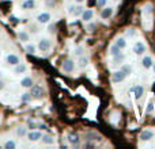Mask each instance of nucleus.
<instances>
[{"mask_svg": "<svg viewBox=\"0 0 155 149\" xmlns=\"http://www.w3.org/2000/svg\"><path fill=\"white\" fill-rule=\"evenodd\" d=\"M52 48V41L49 38H41L38 41V45H37V49L40 52H49Z\"/></svg>", "mask_w": 155, "mask_h": 149, "instance_id": "nucleus-1", "label": "nucleus"}, {"mask_svg": "<svg viewBox=\"0 0 155 149\" xmlns=\"http://www.w3.org/2000/svg\"><path fill=\"white\" fill-rule=\"evenodd\" d=\"M30 94H31V98L41 99L44 96V88H42V85L33 84L31 87H30Z\"/></svg>", "mask_w": 155, "mask_h": 149, "instance_id": "nucleus-2", "label": "nucleus"}, {"mask_svg": "<svg viewBox=\"0 0 155 149\" xmlns=\"http://www.w3.org/2000/svg\"><path fill=\"white\" fill-rule=\"evenodd\" d=\"M61 69H63V72H65V73L74 72V69H75V61L71 59L64 60V62H63V65H61Z\"/></svg>", "mask_w": 155, "mask_h": 149, "instance_id": "nucleus-3", "label": "nucleus"}, {"mask_svg": "<svg viewBox=\"0 0 155 149\" xmlns=\"http://www.w3.org/2000/svg\"><path fill=\"white\" fill-rule=\"evenodd\" d=\"M146 50H147V46H146L144 42H142V41H137V42H135V45H134L135 54H137V56H142V54L146 53Z\"/></svg>", "mask_w": 155, "mask_h": 149, "instance_id": "nucleus-4", "label": "nucleus"}, {"mask_svg": "<svg viewBox=\"0 0 155 149\" xmlns=\"http://www.w3.org/2000/svg\"><path fill=\"white\" fill-rule=\"evenodd\" d=\"M26 137H27V140H29L30 142H37V141H40V140H41L42 133H41V132H38V130H31V132H27Z\"/></svg>", "mask_w": 155, "mask_h": 149, "instance_id": "nucleus-5", "label": "nucleus"}, {"mask_svg": "<svg viewBox=\"0 0 155 149\" xmlns=\"http://www.w3.org/2000/svg\"><path fill=\"white\" fill-rule=\"evenodd\" d=\"M125 77H127V74L124 73L121 69L120 71H114V72L112 73V81L117 84V83L124 81V80H125Z\"/></svg>", "mask_w": 155, "mask_h": 149, "instance_id": "nucleus-6", "label": "nucleus"}, {"mask_svg": "<svg viewBox=\"0 0 155 149\" xmlns=\"http://www.w3.org/2000/svg\"><path fill=\"white\" fill-rule=\"evenodd\" d=\"M67 140L71 145L76 147V145H79V142H80V136L78 133H75V132H70V133L67 134Z\"/></svg>", "mask_w": 155, "mask_h": 149, "instance_id": "nucleus-7", "label": "nucleus"}, {"mask_svg": "<svg viewBox=\"0 0 155 149\" xmlns=\"http://www.w3.org/2000/svg\"><path fill=\"white\" fill-rule=\"evenodd\" d=\"M52 19V15L49 12H41L37 15V22L40 24H48Z\"/></svg>", "mask_w": 155, "mask_h": 149, "instance_id": "nucleus-8", "label": "nucleus"}, {"mask_svg": "<svg viewBox=\"0 0 155 149\" xmlns=\"http://www.w3.org/2000/svg\"><path fill=\"white\" fill-rule=\"evenodd\" d=\"M5 61H7V64L8 65H16V64H19L21 62V57L18 56V54H15V53H8L7 54V57H5Z\"/></svg>", "mask_w": 155, "mask_h": 149, "instance_id": "nucleus-9", "label": "nucleus"}, {"mask_svg": "<svg viewBox=\"0 0 155 149\" xmlns=\"http://www.w3.org/2000/svg\"><path fill=\"white\" fill-rule=\"evenodd\" d=\"M131 92L134 94V96L136 99H140L144 95V88H143V85H134V87L131 88Z\"/></svg>", "mask_w": 155, "mask_h": 149, "instance_id": "nucleus-10", "label": "nucleus"}, {"mask_svg": "<svg viewBox=\"0 0 155 149\" xmlns=\"http://www.w3.org/2000/svg\"><path fill=\"white\" fill-rule=\"evenodd\" d=\"M139 138H140V141H150V140H153L154 138L153 130H148V129H144V130H142Z\"/></svg>", "mask_w": 155, "mask_h": 149, "instance_id": "nucleus-11", "label": "nucleus"}, {"mask_svg": "<svg viewBox=\"0 0 155 149\" xmlns=\"http://www.w3.org/2000/svg\"><path fill=\"white\" fill-rule=\"evenodd\" d=\"M18 40L21 41V42H23V43L29 42V41H30L29 31H26V30H19V31H18Z\"/></svg>", "mask_w": 155, "mask_h": 149, "instance_id": "nucleus-12", "label": "nucleus"}, {"mask_svg": "<svg viewBox=\"0 0 155 149\" xmlns=\"http://www.w3.org/2000/svg\"><path fill=\"white\" fill-rule=\"evenodd\" d=\"M113 12H114L113 7H106V5H105V7L102 8V11H101V18L102 19H109L110 16L113 15Z\"/></svg>", "mask_w": 155, "mask_h": 149, "instance_id": "nucleus-13", "label": "nucleus"}, {"mask_svg": "<svg viewBox=\"0 0 155 149\" xmlns=\"http://www.w3.org/2000/svg\"><path fill=\"white\" fill-rule=\"evenodd\" d=\"M153 64H154V60L151 56H144L142 59V65H143V68H146V69H150V68L153 67Z\"/></svg>", "mask_w": 155, "mask_h": 149, "instance_id": "nucleus-14", "label": "nucleus"}, {"mask_svg": "<svg viewBox=\"0 0 155 149\" xmlns=\"http://www.w3.org/2000/svg\"><path fill=\"white\" fill-rule=\"evenodd\" d=\"M27 71V65L23 64V62H19V64L14 65V73L15 74H21V73H25Z\"/></svg>", "mask_w": 155, "mask_h": 149, "instance_id": "nucleus-15", "label": "nucleus"}, {"mask_svg": "<svg viewBox=\"0 0 155 149\" xmlns=\"http://www.w3.org/2000/svg\"><path fill=\"white\" fill-rule=\"evenodd\" d=\"M94 18V11L93 10H84L82 12V21L83 22H90Z\"/></svg>", "mask_w": 155, "mask_h": 149, "instance_id": "nucleus-16", "label": "nucleus"}, {"mask_svg": "<svg viewBox=\"0 0 155 149\" xmlns=\"http://www.w3.org/2000/svg\"><path fill=\"white\" fill-rule=\"evenodd\" d=\"M33 84H34V80H33V77H30V76H26L21 80V85L23 88H30Z\"/></svg>", "mask_w": 155, "mask_h": 149, "instance_id": "nucleus-17", "label": "nucleus"}, {"mask_svg": "<svg viewBox=\"0 0 155 149\" xmlns=\"http://www.w3.org/2000/svg\"><path fill=\"white\" fill-rule=\"evenodd\" d=\"M41 141H42V144H45V145H53L54 144V138L51 136V134H42Z\"/></svg>", "mask_w": 155, "mask_h": 149, "instance_id": "nucleus-18", "label": "nucleus"}, {"mask_svg": "<svg viewBox=\"0 0 155 149\" xmlns=\"http://www.w3.org/2000/svg\"><path fill=\"white\" fill-rule=\"evenodd\" d=\"M23 10H33V8L35 7V0H25L23 3H22V5H21Z\"/></svg>", "mask_w": 155, "mask_h": 149, "instance_id": "nucleus-19", "label": "nucleus"}, {"mask_svg": "<svg viewBox=\"0 0 155 149\" xmlns=\"http://www.w3.org/2000/svg\"><path fill=\"white\" fill-rule=\"evenodd\" d=\"M123 49H120L117 45H112L110 46V54H112L113 57H118V56H123Z\"/></svg>", "mask_w": 155, "mask_h": 149, "instance_id": "nucleus-20", "label": "nucleus"}, {"mask_svg": "<svg viewBox=\"0 0 155 149\" xmlns=\"http://www.w3.org/2000/svg\"><path fill=\"white\" fill-rule=\"evenodd\" d=\"M88 65V59L86 56H80L79 60H78V67L80 68V69H83V68H86Z\"/></svg>", "mask_w": 155, "mask_h": 149, "instance_id": "nucleus-21", "label": "nucleus"}, {"mask_svg": "<svg viewBox=\"0 0 155 149\" xmlns=\"http://www.w3.org/2000/svg\"><path fill=\"white\" fill-rule=\"evenodd\" d=\"M83 11H84V7H83L82 4L74 5V11H72V14H71V15H72V16H79V15H82Z\"/></svg>", "mask_w": 155, "mask_h": 149, "instance_id": "nucleus-22", "label": "nucleus"}, {"mask_svg": "<svg viewBox=\"0 0 155 149\" xmlns=\"http://www.w3.org/2000/svg\"><path fill=\"white\" fill-rule=\"evenodd\" d=\"M15 133H16V136L18 137H26V134H27V128L26 126H19V128H16V130H15Z\"/></svg>", "mask_w": 155, "mask_h": 149, "instance_id": "nucleus-23", "label": "nucleus"}, {"mask_svg": "<svg viewBox=\"0 0 155 149\" xmlns=\"http://www.w3.org/2000/svg\"><path fill=\"white\" fill-rule=\"evenodd\" d=\"M114 45H117L120 49H125V48H127V41H125V38H124V37H118L117 40H116Z\"/></svg>", "mask_w": 155, "mask_h": 149, "instance_id": "nucleus-24", "label": "nucleus"}, {"mask_svg": "<svg viewBox=\"0 0 155 149\" xmlns=\"http://www.w3.org/2000/svg\"><path fill=\"white\" fill-rule=\"evenodd\" d=\"M25 50H26L27 53L33 54V53H35V52H37V46H35L34 43H29V42H26V45H25Z\"/></svg>", "mask_w": 155, "mask_h": 149, "instance_id": "nucleus-25", "label": "nucleus"}, {"mask_svg": "<svg viewBox=\"0 0 155 149\" xmlns=\"http://www.w3.org/2000/svg\"><path fill=\"white\" fill-rule=\"evenodd\" d=\"M3 147H4V149H15L16 147H18V144H16L14 140H7Z\"/></svg>", "mask_w": 155, "mask_h": 149, "instance_id": "nucleus-26", "label": "nucleus"}, {"mask_svg": "<svg viewBox=\"0 0 155 149\" xmlns=\"http://www.w3.org/2000/svg\"><path fill=\"white\" fill-rule=\"evenodd\" d=\"M153 113H154V100L150 99L147 103V107H146V114L150 115V114H153Z\"/></svg>", "mask_w": 155, "mask_h": 149, "instance_id": "nucleus-27", "label": "nucleus"}, {"mask_svg": "<svg viewBox=\"0 0 155 149\" xmlns=\"http://www.w3.org/2000/svg\"><path fill=\"white\" fill-rule=\"evenodd\" d=\"M153 11L154 10H153V4H151V3H147V4L143 7V14H144V15H151Z\"/></svg>", "mask_w": 155, "mask_h": 149, "instance_id": "nucleus-28", "label": "nucleus"}, {"mask_svg": "<svg viewBox=\"0 0 155 149\" xmlns=\"http://www.w3.org/2000/svg\"><path fill=\"white\" fill-rule=\"evenodd\" d=\"M31 100V94L30 92H23L21 95V102H23V103H27V102Z\"/></svg>", "mask_w": 155, "mask_h": 149, "instance_id": "nucleus-29", "label": "nucleus"}, {"mask_svg": "<svg viewBox=\"0 0 155 149\" xmlns=\"http://www.w3.org/2000/svg\"><path fill=\"white\" fill-rule=\"evenodd\" d=\"M121 71H123V72L128 76V74L132 73V67H131V65H128V64H124L123 67H121Z\"/></svg>", "mask_w": 155, "mask_h": 149, "instance_id": "nucleus-30", "label": "nucleus"}, {"mask_svg": "<svg viewBox=\"0 0 155 149\" xmlns=\"http://www.w3.org/2000/svg\"><path fill=\"white\" fill-rule=\"evenodd\" d=\"M83 53H84V48H83V46H76L75 50H74V54L78 56V57L83 56Z\"/></svg>", "mask_w": 155, "mask_h": 149, "instance_id": "nucleus-31", "label": "nucleus"}, {"mask_svg": "<svg viewBox=\"0 0 155 149\" xmlns=\"http://www.w3.org/2000/svg\"><path fill=\"white\" fill-rule=\"evenodd\" d=\"M107 0H97V5H98L99 8H104L105 5H106Z\"/></svg>", "mask_w": 155, "mask_h": 149, "instance_id": "nucleus-32", "label": "nucleus"}, {"mask_svg": "<svg viewBox=\"0 0 155 149\" xmlns=\"http://www.w3.org/2000/svg\"><path fill=\"white\" fill-rule=\"evenodd\" d=\"M95 24H94V23H88L87 24V31H94V30H95Z\"/></svg>", "mask_w": 155, "mask_h": 149, "instance_id": "nucleus-33", "label": "nucleus"}, {"mask_svg": "<svg viewBox=\"0 0 155 149\" xmlns=\"http://www.w3.org/2000/svg\"><path fill=\"white\" fill-rule=\"evenodd\" d=\"M4 81H3V80H2V77H0V91H2L3 90V88H4Z\"/></svg>", "mask_w": 155, "mask_h": 149, "instance_id": "nucleus-34", "label": "nucleus"}, {"mask_svg": "<svg viewBox=\"0 0 155 149\" xmlns=\"http://www.w3.org/2000/svg\"><path fill=\"white\" fill-rule=\"evenodd\" d=\"M46 4L48 5H54V0H46Z\"/></svg>", "mask_w": 155, "mask_h": 149, "instance_id": "nucleus-35", "label": "nucleus"}, {"mask_svg": "<svg viewBox=\"0 0 155 149\" xmlns=\"http://www.w3.org/2000/svg\"><path fill=\"white\" fill-rule=\"evenodd\" d=\"M74 2H75L76 4H83V3H84L86 0H74Z\"/></svg>", "mask_w": 155, "mask_h": 149, "instance_id": "nucleus-36", "label": "nucleus"}, {"mask_svg": "<svg viewBox=\"0 0 155 149\" xmlns=\"http://www.w3.org/2000/svg\"><path fill=\"white\" fill-rule=\"evenodd\" d=\"M128 35H134V30H128Z\"/></svg>", "mask_w": 155, "mask_h": 149, "instance_id": "nucleus-37", "label": "nucleus"}, {"mask_svg": "<svg viewBox=\"0 0 155 149\" xmlns=\"http://www.w3.org/2000/svg\"><path fill=\"white\" fill-rule=\"evenodd\" d=\"M151 68H153V71H154V73H155V61H154V64H153V67H151Z\"/></svg>", "mask_w": 155, "mask_h": 149, "instance_id": "nucleus-38", "label": "nucleus"}, {"mask_svg": "<svg viewBox=\"0 0 155 149\" xmlns=\"http://www.w3.org/2000/svg\"><path fill=\"white\" fill-rule=\"evenodd\" d=\"M2 74H3V72H2V71H0V77H2Z\"/></svg>", "mask_w": 155, "mask_h": 149, "instance_id": "nucleus-39", "label": "nucleus"}, {"mask_svg": "<svg viewBox=\"0 0 155 149\" xmlns=\"http://www.w3.org/2000/svg\"><path fill=\"white\" fill-rule=\"evenodd\" d=\"M113 2H118V0H113Z\"/></svg>", "mask_w": 155, "mask_h": 149, "instance_id": "nucleus-40", "label": "nucleus"}]
</instances>
